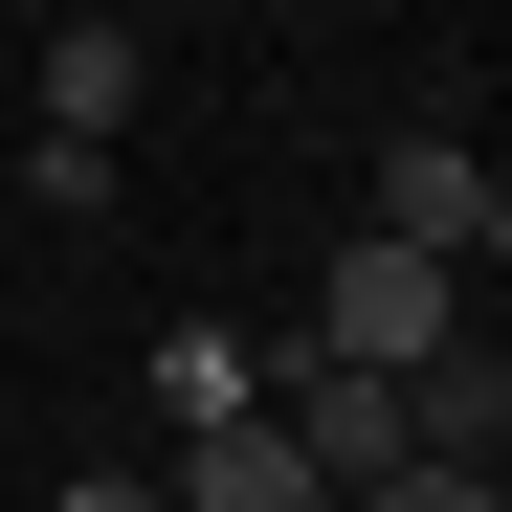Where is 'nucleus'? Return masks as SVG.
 <instances>
[{"label": "nucleus", "mask_w": 512, "mask_h": 512, "mask_svg": "<svg viewBox=\"0 0 512 512\" xmlns=\"http://www.w3.org/2000/svg\"><path fill=\"white\" fill-rule=\"evenodd\" d=\"M245 401H268V357H245L223 312H179V334H156V446H201V423H245Z\"/></svg>", "instance_id": "nucleus-5"}, {"label": "nucleus", "mask_w": 512, "mask_h": 512, "mask_svg": "<svg viewBox=\"0 0 512 512\" xmlns=\"http://www.w3.org/2000/svg\"><path fill=\"white\" fill-rule=\"evenodd\" d=\"M446 312H468V290L423 268V245H379V223H357V245L312 268V334H290V357H357V379H423V357H446Z\"/></svg>", "instance_id": "nucleus-1"}, {"label": "nucleus", "mask_w": 512, "mask_h": 512, "mask_svg": "<svg viewBox=\"0 0 512 512\" xmlns=\"http://www.w3.org/2000/svg\"><path fill=\"white\" fill-rule=\"evenodd\" d=\"M379 245H423V268H512V179H490L446 112L379 134Z\"/></svg>", "instance_id": "nucleus-2"}, {"label": "nucleus", "mask_w": 512, "mask_h": 512, "mask_svg": "<svg viewBox=\"0 0 512 512\" xmlns=\"http://www.w3.org/2000/svg\"><path fill=\"white\" fill-rule=\"evenodd\" d=\"M134 90H156V45H134L112 0H90V23L45 45V134H90V156H112V112H134Z\"/></svg>", "instance_id": "nucleus-6"}, {"label": "nucleus", "mask_w": 512, "mask_h": 512, "mask_svg": "<svg viewBox=\"0 0 512 512\" xmlns=\"http://www.w3.org/2000/svg\"><path fill=\"white\" fill-rule=\"evenodd\" d=\"M45 512H156V468H45Z\"/></svg>", "instance_id": "nucleus-8"}, {"label": "nucleus", "mask_w": 512, "mask_h": 512, "mask_svg": "<svg viewBox=\"0 0 512 512\" xmlns=\"http://www.w3.org/2000/svg\"><path fill=\"white\" fill-rule=\"evenodd\" d=\"M334 512H490V468H446V446H423V468H357Z\"/></svg>", "instance_id": "nucleus-7"}, {"label": "nucleus", "mask_w": 512, "mask_h": 512, "mask_svg": "<svg viewBox=\"0 0 512 512\" xmlns=\"http://www.w3.org/2000/svg\"><path fill=\"white\" fill-rule=\"evenodd\" d=\"M268 423H290V468H312V490L423 468V379H357V357H268Z\"/></svg>", "instance_id": "nucleus-3"}, {"label": "nucleus", "mask_w": 512, "mask_h": 512, "mask_svg": "<svg viewBox=\"0 0 512 512\" xmlns=\"http://www.w3.org/2000/svg\"><path fill=\"white\" fill-rule=\"evenodd\" d=\"M490 512H512V490H490Z\"/></svg>", "instance_id": "nucleus-9"}, {"label": "nucleus", "mask_w": 512, "mask_h": 512, "mask_svg": "<svg viewBox=\"0 0 512 512\" xmlns=\"http://www.w3.org/2000/svg\"><path fill=\"white\" fill-rule=\"evenodd\" d=\"M156 512H334V490L290 468V423L245 401V423H201V446H156Z\"/></svg>", "instance_id": "nucleus-4"}]
</instances>
